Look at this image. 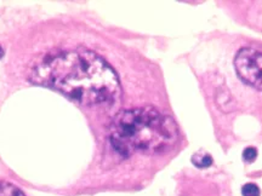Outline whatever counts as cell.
Listing matches in <instances>:
<instances>
[{
	"label": "cell",
	"instance_id": "obj_2",
	"mask_svg": "<svg viewBox=\"0 0 262 196\" xmlns=\"http://www.w3.org/2000/svg\"><path fill=\"white\" fill-rule=\"evenodd\" d=\"M109 138L123 156L156 154L170 149L178 139L175 120L153 107L126 109L113 118Z\"/></svg>",
	"mask_w": 262,
	"mask_h": 196
},
{
	"label": "cell",
	"instance_id": "obj_4",
	"mask_svg": "<svg viewBox=\"0 0 262 196\" xmlns=\"http://www.w3.org/2000/svg\"><path fill=\"white\" fill-rule=\"evenodd\" d=\"M192 162L198 168H207L213 163V157L205 151H198L192 156Z\"/></svg>",
	"mask_w": 262,
	"mask_h": 196
},
{
	"label": "cell",
	"instance_id": "obj_5",
	"mask_svg": "<svg viewBox=\"0 0 262 196\" xmlns=\"http://www.w3.org/2000/svg\"><path fill=\"white\" fill-rule=\"evenodd\" d=\"M0 196H26L17 186L10 183L0 182Z\"/></svg>",
	"mask_w": 262,
	"mask_h": 196
},
{
	"label": "cell",
	"instance_id": "obj_6",
	"mask_svg": "<svg viewBox=\"0 0 262 196\" xmlns=\"http://www.w3.org/2000/svg\"><path fill=\"white\" fill-rule=\"evenodd\" d=\"M243 196H260V189L254 183H248L242 189Z\"/></svg>",
	"mask_w": 262,
	"mask_h": 196
},
{
	"label": "cell",
	"instance_id": "obj_8",
	"mask_svg": "<svg viewBox=\"0 0 262 196\" xmlns=\"http://www.w3.org/2000/svg\"><path fill=\"white\" fill-rule=\"evenodd\" d=\"M3 56H4V50H3L2 46H0V58H2Z\"/></svg>",
	"mask_w": 262,
	"mask_h": 196
},
{
	"label": "cell",
	"instance_id": "obj_7",
	"mask_svg": "<svg viewBox=\"0 0 262 196\" xmlns=\"http://www.w3.org/2000/svg\"><path fill=\"white\" fill-rule=\"evenodd\" d=\"M257 157V150L254 147H248L245 148L243 151V159L246 162H254L255 159Z\"/></svg>",
	"mask_w": 262,
	"mask_h": 196
},
{
	"label": "cell",
	"instance_id": "obj_1",
	"mask_svg": "<svg viewBox=\"0 0 262 196\" xmlns=\"http://www.w3.org/2000/svg\"><path fill=\"white\" fill-rule=\"evenodd\" d=\"M31 79L85 107L112 105L121 93L115 70L84 47L47 55L33 68Z\"/></svg>",
	"mask_w": 262,
	"mask_h": 196
},
{
	"label": "cell",
	"instance_id": "obj_3",
	"mask_svg": "<svg viewBox=\"0 0 262 196\" xmlns=\"http://www.w3.org/2000/svg\"><path fill=\"white\" fill-rule=\"evenodd\" d=\"M237 74L245 84L262 91V52L252 47L240 49L234 58Z\"/></svg>",
	"mask_w": 262,
	"mask_h": 196
}]
</instances>
